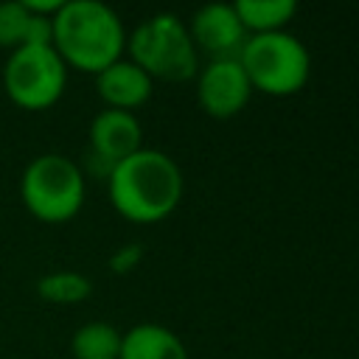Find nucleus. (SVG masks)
Instances as JSON below:
<instances>
[{
    "instance_id": "obj_16",
    "label": "nucleus",
    "mask_w": 359,
    "mask_h": 359,
    "mask_svg": "<svg viewBox=\"0 0 359 359\" xmlns=\"http://www.w3.org/2000/svg\"><path fill=\"white\" fill-rule=\"evenodd\" d=\"M140 261H143V247H140V244H123V247H118V250L109 255V269H112L115 275H126V272H132Z\"/></svg>"
},
{
    "instance_id": "obj_4",
    "label": "nucleus",
    "mask_w": 359,
    "mask_h": 359,
    "mask_svg": "<svg viewBox=\"0 0 359 359\" xmlns=\"http://www.w3.org/2000/svg\"><path fill=\"white\" fill-rule=\"evenodd\" d=\"M238 62L252 84L266 95H292L303 90L311 73V56L306 45L289 31L250 34Z\"/></svg>"
},
{
    "instance_id": "obj_11",
    "label": "nucleus",
    "mask_w": 359,
    "mask_h": 359,
    "mask_svg": "<svg viewBox=\"0 0 359 359\" xmlns=\"http://www.w3.org/2000/svg\"><path fill=\"white\" fill-rule=\"evenodd\" d=\"M25 45H50V17L34 14L22 0L0 3V48L11 53Z\"/></svg>"
},
{
    "instance_id": "obj_8",
    "label": "nucleus",
    "mask_w": 359,
    "mask_h": 359,
    "mask_svg": "<svg viewBox=\"0 0 359 359\" xmlns=\"http://www.w3.org/2000/svg\"><path fill=\"white\" fill-rule=\"evenodd\" d=\"M140 143H143V129L135 112L107 107L90 123V160L98 163L104 174H109L115 163L143 149Z\"/></svg>"
},
{
    "instance_id": "obj_1",
    "label": "nucleus",
    "mask_w": 359,
    "mask_h": 359,
    "mask_svg": "<svg viewBox=\"0 0 359 359\" xmlns=\"http://www.w3.org/2000/svg\"><path fill=\"white\" fill-rule=\"evenodd\" d=\"M109 202L129 222H160L182 199V171L160 149H137L107 174Z\"/></svg>"
},
{
    "instance_id": "obj_14",
    "label": "nucleus",
    "mask_w": 359,
    "mask_h": 359,
    "mask_svg": "<svg viewBox=\"0 0 359 359\" xmlns=\"http://www.w3.org/2000/svg\"><path fill=\"white\" fill-rule=\"evenodd\" d=\"M121 331L109 323H84L73 331L70 351L73 359H118L121 356Z\"/></svg>"
},
{
    "instance_id": "obj_13",
    "label": "nucleus",
    "mask_w": 359,
    "mask_h": 359,
    "mask_svg": "<svg viewBox=\"0 0 359 359\" xmlns=\"http://www.w3.org/2000/svg\"><path fill=\"white\" fill-rule=\"evenodd\" d=\"M244 31L266 34V31H286V22L297 14L294 0H238L233 3Z\"/></svg>"
},
{
    "instance_id": "obj_10",
    "label": "nucleus",
    "mask_w": 359,
    "mask_h": 359,
    "mask_svg": "<svg viewBox=\"0 0 359 359\" xmlns=\"http://www.w3.org/2000/svg\"><path fill=\"white\" fill-rule=\"evenodd\" d=\"M151 84L154 79L132 59H118L95 76V90L104 98V104L109 109H123V112H132L135 107L146 104L151 95Z\"/></svg>"
},
{
    "instance_id": "obj_6",
    "label": "nucleus",
    "mask_w": 359,
    "mask_h": 359,
    "mask_svg": "<svg viewBox=\"0 0 359 359\" xmlns=\"http://www.w3.org/2000/svg\"><path fill=\"white\" fill-rule=\"evenodd\" d=\"M67 84V65L53 50V45H25L11 50L3 67V90L20 109H48L53 107Z\"/></svg>"
},
{
    "instance_id": "obj_3",
    "label": "nucleus",
    "mask_w": 359,
    "mask_h": 359,
    "mask_svg": "<svg viewBox=\"0 0 359 359\" xmlns=\"http://www.w3.org/2000/svg\"><path fill=\"white\" fill-rule=\"evenodd\" d=\"M129 56L151 79L185 81L199 73V50L188 34V25L177 14H154L137 22L126 36Z\"/></svg>"
},
{
    "instance_id": "obj_5",
    "label": "nucleus",
    "mask_w": 359,
    "mask_h": 359,
    "mask_svg": "<svg viewBox=\"0 0 359 359\" xmlns=\"http://www.w3.org/2000/svg\"><path fill=\"white\" fill-rule=\"evenodd\" d=\"M20 196L34 219L45 224L67 222L81 210L84 174L65 154H39L22 171Z\"/></svg>"
},
{
    "instance_id": "obj_12",
    "label": "nucleus",
    "mask_w": 359,
    "mask_h": 359,
    "mask_svg": "<svg viewBox=\"0 0 359 359\" xmlns=\"http://www.w3.org/2000/svg\"><path fill=\"white\" fill-rule=\"evenodd\" d=\"M118 359H188L182 339L157 323H137L121 337Z\"/></svg>"
},
{
    "instance_id": "obj_7",
    "label": "nucleus",
    "mask_w": 359,
    "mask_h": 359,
    "mask_svg": "<svg viewBox=\"0 0 359 359\" xmlns=\"http://www.w3.org/2000/svg\"><path fill=\"white\" fill-rule=\"evenodd\" d=\"M252 95V84L238 59H210L196 73V98L213 118H233Z\"/></svg>"
},
{
    "instance_id": "obj_9",
    "label": "nucleus",
    "mask_w": 359,
    "mask_h": 359,
    "mask_svg": "<svg viewBox=\"0 0 359 359\" xmlns=\"http://www.w3.org/2000/svg\"><path fill=\"white\" fill-rule=\"evenodd\" d=\"M188 34L196 50H205L210 59H238L247 31L230 3H208L194 11Z\"/></svg>"
},
{
    "instance_id": "obj_15",
    "label": "nucleus",
    "mask_w": 359,
    "mask_h": 359,
    "mask_svg": "<svg viewBox=\"0 0 359 359\" xmlns=\"http://www.w3.org/2000/svg\"><path fill=\"white\" fill-rule=\"evenodd\" d=\"M90 292H93L90 278L73 269L48 272L36 280V294L48 303H81L90 297Z\"/></svg>"
},
{
    "instance_id": "obj_2",
    "label": "nucleus",
    "mask_w": 359,
    "mask_h": 359,
    "mask_svg": "<svg viewBox=\"0 0 359 359\" xmlns=\"http://www.w3.org/2000/svg\"><path fill=\"white\" fill-rule=\"evenodd\" d=\"M50 45L67 67L101 73L121 59L126 31L121 17L101 0H65L50 20Z\"/></svg>"
}]
</instances>
